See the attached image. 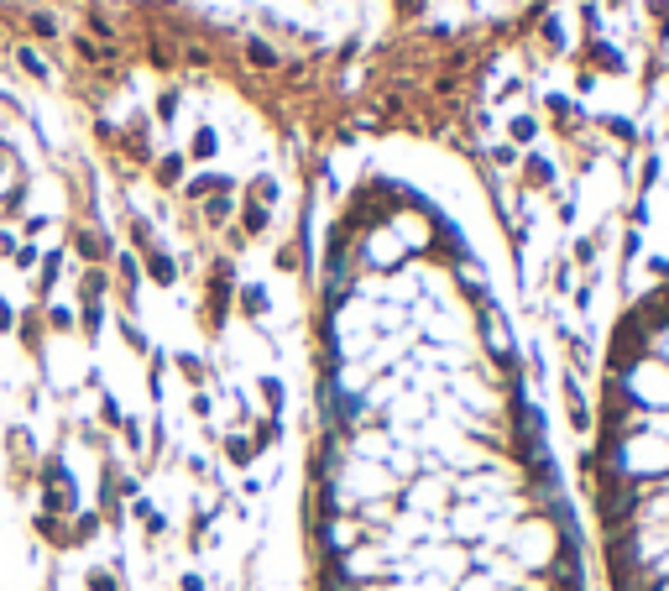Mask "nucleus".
Segmentation results:
<instances>
[{"label":"nucleus","mask_w":669,"mask_h":591,"mask_svg":"<svg viewBox=\"0 0 669 591\" xmlns=\"http://www.w3.org/2000/svg\"><path fill=\"white\" fill-rule=\"evenodd\" d=\"M85 587H89V591H120V575L105 571V565H95V571L85 575Z\"/></svg>","instance_id":"1"},{"label":"nucleus","mask_w":669,"mask_h":591,"mask_svg":"<svg viewBox=\"0 0 669 591\" xmlns=\"http://www.w3.org/2000/svg\"><path fill=\"white\" fill-rule=\"evenodd\" d=\"M153 278L157 283H173V262L168 257H153Z\"/></svg>","instance_id":"2"}]
</instances>
